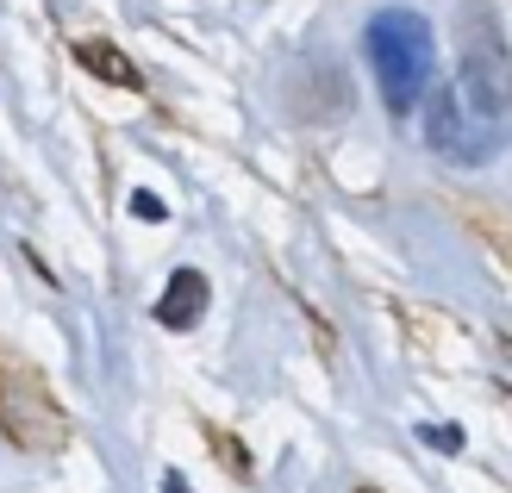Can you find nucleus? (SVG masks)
<instances>
[{"mask_svg": "<svg viewBox=\"0 0 512 493\" xmlns=\"http://www.w3.org/2000/svg\"><path fill=\"white\" fill-rule=\"evenodd\" d=\"M456 57H463V75H456V113H463L475 132H488L494 144H506L512 125V44L500 32V13L488 0H469L456 7Z\"/></svg>", "mask_w": 512, "mask_h": 493, "instance_id": "obj_1", "label": "nucleus"}, {"mask_svg": "<svg viewBox=\"0 0 512 493\" xmlns=\"http://www.w3.org/2000/svg\"><path fill=\"white\" fill-rule=\"evenodd\" d=\"M363 50H369L381 107L394 119H413V107H425V94H431V69H438L431 19L419 7H381L363 25Z\"/></svg>", "mask_w": 512, "mask_h": 493, "instance_id": "obj_2", "label": "nucleus"}, {"mask_svg": "<svg viewBox=\"0 0 512 493\" xmlns=\"http://www.w3.org/2000/svg\"><path fill=\"white\" fill-rule=\"evenodd\" d=\"M425 144L438 150L444 163H456V169H488L500 150H506V144H494L488 132H475V125L456 113V94L450 88L425 100Z\"/></svg>", "mask_w": 512, "mask_h": 493, "instance_id": "obj_3", "label": "nucleus"}, {"mask_svg": "<svg viewBox=\"0 0 512 493\" xmlns=\"http://www.w3.org/2000/svg\"><path fill=\"white\" fill-rule=\"evenodd\" d=\"M207 300H213V288H207V275H200V269H175V275L163 281L157 319H163L169 331H188V325H200V313H207Z\"/></svg>", "mask_w": 512, "mask_h": 493, "instance_id": "obj_4", "label": "nucleus"}, {"mask_svg": "<svg viewBox=\"0 0 512 493\" xmlns=\"http://www.w3.org/2000/svg\"><path fill=\"white\" fill-rule=\"evenodd\" d=\"M75 57H82V69H94L100 82H113V88H138V69L125 63V50H113V44H82Z\"/></svg>", "mask_w": 512, "mask_h": 493, "instance_id": "obj_5", "label": "nucleus"}, {"mask_svg": "<svg viewBox=\"0 0 512 493\" xmlns=\"http://www.w3.org/2000/svg\"><path fill=\"white\" fill-rule=\"evenodd\" d=\"M419 437H425L431 450H444V456H456V450H463V431H456V425H425Z\"/></svg>", "mask_w": 512, "mask_h": 493, "instance_id": "obj_6", "label": "nucleus"}, {"mask_svg": "<svg viewBox=\"0 0 512 493\" xmlns=\"http://www.w3.org/2000/svg\"><path fill=\"white\" fill-rule=\"evenodd\" d=\"M132 213H138L144 225H157V219H169V206H163V194H150V188H138V194H132Z\"/></svg>", "mask_w": 512, "mask_h": 493, "instance_id": "obj_7", "label": "nucleus"}, {"mask_svg": "<svg viewBox=\"0 0 512 493\" xmlns=\"http://www.w3.org/2000/svg\"><path fill=\"white\" fill-rule=\"evenodd\" d=\"M163 493H194V487H188V475H182V469H169V475H163Z\"/></svg>", "mask_w": 512, "mask_h": 493, "instance_id": "obj_8", "label": "nucleus"}]
</instances>
